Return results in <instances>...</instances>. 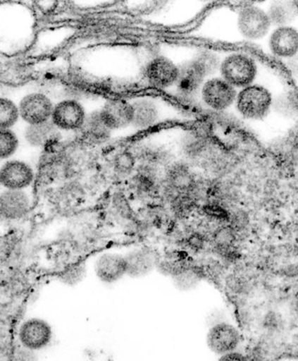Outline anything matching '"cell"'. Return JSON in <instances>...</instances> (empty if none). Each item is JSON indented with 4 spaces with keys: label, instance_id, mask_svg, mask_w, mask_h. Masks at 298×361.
Listing matches in <instances>:
<instances>
[{
    "label": "cell",
    "instance_id": "6da1fadb",
    "mask_svg": "<svg viewBox=\"0 0 298 361\" xmlns=\"http://www.w3.org/2000/svg\"><path fill=\"white\" fill-rule=\"evenodd\" d=\"M153 54L131 47H99L83 54L80 70L109 90L144 88V70Z\"/></svg>",
    "mask_w": 298,
    "mask_h": 361
},
{
    "label": "cell",
    "instance_id": "7a4b0ae2",
    "mask_svg": "<svg viewBox=\"0 0 298 361\" xmlns=\"http://www.w3.org/2000/svg\"><path fill=\"white\" fill-rule=\"evenodd\" d=\"M238 90L218 75L206 78L199 87L190 108L198 113H223L235 105Z\"/></svg>",
    "mask_w": 298,
    "mask_h": 361
},
{
    "label": "cell",
    "instance_id": "3957f363",
    "mask_svg": "<svg viewBox=\"0 0 298 361\" xmlns=\"http://www.w3.org/2000/svg\"><path fill=\"white\" fill-rule=\"evenodd\" d=\"M98 115L109 133L110 140L126 139L134 118V109L128 95L106 99L98 109Z\"/></svg>",
    "mask_w": 298,
    "mask_h": 361
},
{
    "label": "cell",
    "instance_id": "277c9868",
    "mask_svg": "<svg viewBox=\"0 0 298 361\" xmlns=\"http://www.w3.org/2000/svg\"><path fill=\"white\" fill-rule=\"evenodd\" d=\"M220 54V53H219ZM218 75L235 90L252 86L257 75L256 61L241 51L220 54Z\"/></svg>",
    "mask_w": 298,
    "mask_h": 361
},
{
    "label": "cell",
    "instance_id": "5b68a950",
    "mask_svg": "<svg viewBox=\"0 0 298 361\" xmlns=\"http://www.w3.org/2000/svg\"><path fill=\"white\" fill-rule=\"evenodd\" d=\"M180 68L171 58L163 54H152L144 70V88L166 94L175 86Z\"/></svg>",
    "mask_w": 298,
    "mask_h": 361
},
{
    "label": "cell",
    "instance_id": "8992f818",
    "mask_svg": "<svg viewBox=\"0 0 298 361\" xmlns=\"http://www.w3.org/2000/svg\"><path fill=\"white\" fill-rule=\"evenodd\" d=\"M35 187L27 190L0 187V220L9 224L21 222L35 208Z\"/></svg>",
    "mask_w": 298,
    "mask_h": 361
},
{
    "label": "cell",
    "instance_id": "52a82bcc",
    "mask_svg": "<svg viewBox=\"0 0 298 361\" xmlns=\"http://www.w3.org/2000/svg\"><path fill=\"white\" fill-rule=\"evenodd\" d=\"M22 123L31 126L49 123L55 103L49 94L35 90L25 92L16 99Z\"/></svg>",
    "mask_w": 298,
    "mask_h": 361
},
{
    "label": "cell",
    "instance_id": "ba28073f",
    "mask_svg": "<svg viewBox=\"0 0 298 361\" xmlns=\"http://www.w3.org/2000/svg\"><path fill=\"white\" fill-rule=\"evenodd\" d=\"M271 105L270 91L256 84L238 90L235 102L237 112L248 120L263 119L270 111Z\"/></svg>",
    "mask_w": 298,
    "mask_h": 361
},
{
    "label": "cell",
    "instance_id": "9c48e42d",
    "mask_svg": "<svg viewBox=\"0 0 298 361\" xmlns=\"http://www.w3.org/2000/svg\"><path fill=\"white\" fill-rule=\"evenodd\" d=\"M18 345L38 353L46 349L54 338V331L46 320L31 317L22 320L16 331Z\"/></svg>",
    "mask_w": 298,
    "mask_h": 361
},
{
    "label": "cell",
    "instance_id": "30bf717a",
    "mask_svg": "<svg viewBox=\"0 0 298 361\" xmlns=\"http://www.w3.org/2000/svg\"><path fill=\"white\" fill-rule=\"evenodd\" d=\"M89 113L82 102L75 98H66L55 103L51 123L58 131L82 130Z\"/></svg>",
    "mask_w": 298,
    "mask_h": 361
},
{
    "label": "cell",
    "instance_id": "8fae6325",
    "mask_svg": "<svg viewBox=\"0 0 298 361\" xmlns=\"http://www.w3.org/2000/svg\"><path fill=\"white\" fill-rule=\"evenodd\" d=\"M36 172L24 159H12L0 164V187L7 190H27L35 187Z\"/></svg>",
    "mask_w": 298,
    "mask_h": 361
},
{
    "label": "cell",
    "instance_id": "7c38bea8",
    "mask_svg": "<svg viewBox=\"0 0 298 361\" xmlns=\"http://www.w3.org/2000/svg\"><path fill=\"white\" fill-rule=\"evenodd\" d=\"M242 343V334L234 324L221 322L209 327L206 344L211 352L221 356L237 351Z\"/></svg>",
    "mask_w": 298,
    "mask_h": 361
},
{
    "label": "cell",
    "instance_id": "4fadbf2b",
    "mask_svg": "<svg viewBox=\"0 0 298 361\" xmlns=\"http://www.w3.org/2000/svg\"><path fill=\"white\" fill-rule=\"evenodd\" d=\"M237 25L244 39L259 40L267 35L272 24L266 12L259 7L249 6L238 13Z\"/></svg>",
    "mask_w": 298,
    "mask_h": 361
},
{
    "label": "cell",
    "instance_id": "5bb4252c",
    "mask_svg": "<svg viewBox=\"0 0 298 361\" xmlns=\"http://www.w3.org/2000/svg\"><path fill=\"white\" fill-rule=\"evenodd\" d=\"M94 274L105 285H113L127 276V262L125 256L108 250L97 257L94 264Z\"/></svg>",
    "mask_w": 298,
    "mask_h": 361
},
{
    "label": "cell",
    "instance_id": "9a60e30c",
    "mask_svg": "<svg viewBox=\"0 0 298 361\" xmlns=\"http://www.w3.org/2000/svg\"><path fill=\"white\" fill-rule=\"evenodd\" d=\"M127 262V276L132 279L146 277L154 270L161 259V254L151 246H139L125 254Z\"/></svg>",
    "mask_w": 298,
    "mask_h": 361
},
{
    "label": "cell",
    "instance_id": "2e32d148",
    "mask_svg": "<svg viewBox=\"0 0 298 361\" xmlns=\"http://www.w3.org/2000/svg\"><path fill=\"white\" fill-rule=\"evenodd\" d=\"M268 47L275 56L292 59L298 54V31L292 27H278L271 33Z\"/></svg>",
    "mask_w": 298,
    "mask_h": 361
},
{
    "label": "cell",
    "instance_id": "e0dca14e",
    "mask_svg": "<svg viewBox=\"0 0 298 361\" xmlns=\"http://www.w3.org/2000/svg\"><path fill=\"white\" fill-rule=\"evenodd\" d=\"M201 2H182V5H179L180 2H175V6H166L163 10L159 12L151 14L156 23L158 20L161 21V25H181L182 24L189 23L194 18L198 17V13H185V11H190L199 8V7L206 5L204 2L200 6Z\"/></svg>",
    "mask_w": 298,
    "mask_h": 361
},
{
    "label": "cell",
    "instance_id": "ac0fdd59",
    "mask_svg": "<svg viewBox=\"0 0 298 361\" xmlns=\"http://www.w3.org/2000/svg\"><path fill=\"white\" fill-rule=\"evenodd\" d=\"M194 261L196 259L193 256L183 250L176 249L161 255L156 270L165 277L174 279L187 270Z\"/></svg>",
    "mask_w": 298,
    "mask_h": 361
},
{
    "label": "cell",
    "instance_id": "d6986e66",
    "mask_svg": "<svg viewBox=\"0 0 298 361\" xmlns=\"http://www.w3.org/2000/svg\"><path fill=\"white\" fill-rule=\"evenodd\" d=\"M271 24L278 27H287L298 16L297 6L290 1H275L271 4L267 13Z\"/></svg>",
    "mask_w": 298,
    "mask_h": 361
},
{
    "label": "cell",
    "instance_id": "ffe728a7",
    "mask_svg": "<svg viewBox=\"0 0 298 361\" xmlns=\"http://www.w3.org/2000/svg\"><path fill=\"white\" fill-rule=\"evenodd\" d=\"M20 121L16 99L6 94H0V130H13Z\"/></svg>",
    "mask_w": 298,
    "mask_h": 361
},
{
    "label": "cell",
    "instance_id": "44dd1931",
    "mask_svg": "<svg viewBox=\"0 0 298 361\" xmlns=\"http://www.w3.org/2000/svg\"><path fill=\"white\" fill-rule=\"evenodd\" d=\"M198 212L208 224L218 226V224H228L230 222V212L218 202H204L199 207Z\"/></svg>",
    "mask_w": 298,
    "mask_h": 361
},
{
    "label": "cell",
    "instance_id": "7402d4cb",
    "mask_svg": "<svg viewBox=\"0 0 298 361\" xmlns=\"http://www.w3.org/2000/svg\"><path fill=\"white\" fill-rule=\"evenodd\" d=\"M23 135L20 136V140L24 139L25 142L29 145L38 148L45 145L46 142L51 138L54 130H57L53 123H46L38 126H31V125L25 124Z\"/></svg>",
    "mask_w": 298,
    "mask_h": 361
},
{
    "label": "cell",
    "instance_id": "603a6c76",
    "mask_svg": "<svg viewBox=\"0 0 298 361\" xmlns=\"http://www.w3.org/2000/svg\"><path fill=\"white\" fill-rule=\"evenodd\" d=\"M21 141L14 130H0V164L12 159L20 149Z\"/></svg>",
    "mask_w": 298,
    "mask_h": 361
},
{
    "label": "cell",
    "instance_id": "cb8c5ba5",
    "mask_svg": "<svg viewBox=\"0 0 298 361\" xmlns=\"http://www.w3.org/2000/svg\"><path fill=\"white\" fill-rule=\"evenodd\" d=\"M87 274V265L83 260H77L66 265L58 275L60 282L68 286H75L82 283Z\"/></svg>",
    "mask_w": 298,
    "mask_h": 361
},
{
    "label": "cell",
    "instance_id": "d4e9b609",
    "mask_svg": "<svg viewBox=\"0 0 298 361\" xmlns=\"http://www.w3.org/2000/svg\"><path fill=\"white\" fill-rule=\"evenodd\" d=\"M13 361H39L36 352L18 345L13 351Z\"/></svg>",
    "mask_w": 298,
    "mask_h": 361
},
{
    "label": "cell",
    "instance_id": "484cf974",
    "mask_svg": "<svg viewBox=\"0 0 298 361\" xmlns=\"http://www.w3.org/2000/svg\"><path fill=\"white\" fill-rule=\"evenodd\" d=\"M217 361H249L246 353L239 351L230 352L225 353V355L219 356Z\"/></svg>",
    "mask_w": 298,
    "mask_h": 361
},
{
    "label": "cell",
    "instance_id": "4316f807",
    "mask_svg": "<svg viewBox=\"0 0 298 361\" xmlns=\"http://www.w3.org/2000/svg\"><path fill=\"white\" fill-rule=\"evenodd\" d=\"M287 66H288L290 71L292 72L294 76L298 77V57L289 59Z\"/></svg>",
    "mask_w": 298,
    "mask_h": 361
}]
</instances>
